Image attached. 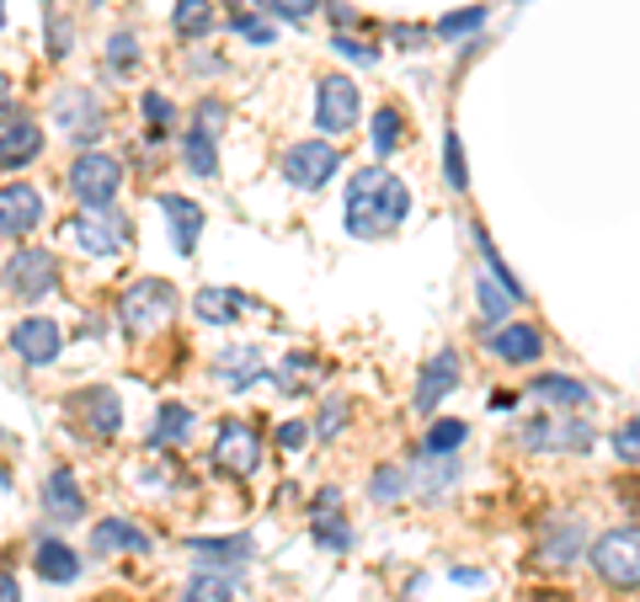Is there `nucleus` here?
<instances>
[{"label": "nucleus", "instance_id": "f257e3e1", "mask_svg": "<svg viewBox=\"0 0 640 602\" xmlns=\"http://www.w3.org/2000/svg\"><path fill=\"white\" fill-rule=\"evenodd\" d=\"M405 213H411V193L400 176L379 171V165H363L353 176V187H347V235L353 241H374V235L396 230L405 224Z\"/></svg>", "mask_w": 640, "mask_h": 602}, {"label": "nucleus", "instance_id": "f03ea898", "mask_svg": "<svg viewBox=\"0 0 640 602\" xmlns=\"http://www.w3.org/2000/svg\"><path fill=\"white\" fill-rule=\"evenodd\" d=\"M171 315H176V288L160 282V278H139L118 299V321L128 336H156Z\"/></svg>", "mask_w": 640, "mask_h": 602}, {"label": "nucleus", "instance_id": "7ed1b4c3", "mask_svg": "<svg viewBox=\"0 0 640 602\" xmlns=\"http://www.w3.org/2000/svg\"><path fill=\"white\" fill-rule=\"evenodd\" d=\"M593 570H598L608 587L636 592V581H640V528L636 522H625V528L603 533L598 544H593Z\"/></svg>", "mask_w": 640, "mask_h": 602}, {"label": "nucleus", "instance_id": "20e7f679", "mask_svg": "<svg viewBox=\"0 0 640 602\" xmlns=\"http://www.w3.org/2000/svg\"><path fill=\"white\" fill-rule=\"evenodd\" d=\"M118 187H123L118 155H107V150L76 155V165H70V193H76V202H85V208H113Z\"/></svg>", "mask_w": 640, "mask_h": 602}, {"label": "nucleus", "instance_id": "39448f33", "mask_svg": "<svg viewBox=\"0 0 640 602\" xmlns=\"http://www.w3.org/2000/svg\"><path fill=\"white\" fill-rule=\"evenodd\" d=\"M336 171H342V155H336L331 139H305V144H294V150L283 155V176H288V187H299V193H320Z\"/></svg>", "mask_w": 640, "mask_h": 602}, {"label": "nucleus", "instance_id": "423d86ee", "mask_svg": "<svg viewBox=\"0 0 640 602\" xmlns=\"http://www.w3.org/2000/svg\"><path fill=\"white\" fill-rule=\"evenodd\" d=\"M54 123L65 128V139H76V144L91 150L102 139V102H96V91H85V85L54 91Z\"/></svg>", "mask_w": 640, "mask_h": 602}, {"label": "nucleus", "instance_id": "0eeeda50", "mask_svg": "<svg viewBox=\"0 0 640 602\" xmlns=\"http://www.w3.org/2000/svg\"><path fill=\"white\" fill-rule=\"evenodd\" d=\"M582 549H587V522L571 518V512H560V518H545L539 539H534V560L550 565V570H565V565H576V560H582Z\"/></svg>", "mask_w": 640, "mask_h": 602}, {"label": "nucleus", "instance_id": "6e6552de", "mask_svg": "<svg viewBox=\"0 0 640 602\" xmlns=\"http://www.w3.org/2000/svg\"><path fill=\"white\" fill-rule=\"evenodd\" d=\"M316 123L320 134H353V123H358V85L347 81V76H320L316 85Z\"/></svg>", "mask_w": 640, "mask_h": 602}, {"label": "nucleus", "instance_id": "1a4fd4ad", "mask_svg": "<svg viewBox=\"0 0 640 602\" xmlns=\"http://www.w3.org/2000/svg\"><path fill=\"white\" fill-rule=\"evenodd\" d=\"M76 241L80 251H91V256H123V245H128V219H123L118 208H80L76 213Z\"/></svg>", "mask_w": 640, "mask_h": 602}, {"label": "nucleus", "instance_id": "9d476101", "mask_svg": "<svg viewBox=\"0 0 640 602\" xmlns=\"http://www.w3.org/2000/svg\"><path fill=\"white\" fill-rule=\"evenodd\" d=\"M54 282H59V262L48 251H38V245H22L5 262V288L16 299H43V293H54Z\"/></svg>", "mask_w": 640, "mask_h": 602}, {"label": "nucleus", "instance_id": "9b49d317", "mask_svg": "<svg viewBox=\"0 0 640 602\" xmlns=\"http://www.w3.org/2000/svg\"><path fill=\"white\" fill-rule=\"evenodd\" d=\"M214 464H219V475H256V464H262V438H256V427H245V421H225L219 427V438H214Z\"/></svg>", "mask_w": 640, "mask_h": 602}, {"label": "nucleus", "instance_id": "f8f14e48", "mask_svg": "<svg viewBox=\"0 0 640 602\" xmlns=\"http://www.w3.org/2000/svg\"><path fill=\"white\" fill-rule=\"evenodd\" d=\"M454 384H459V352H454V347H443V352H433L427 368L416 373V395H411V405H416L422 416H433V410L454 395Z\"/></svg>", "mask_w": 640, "mask_h": 602}, {"label": "nucleus", "instance_id": "ddd939ff", "mask_svg": "<svg viewBox=\"0 0 640 602\" xmlns=\"http://www.w3.org/2000/svg\"><path fill=\"white\" fill-rule=\"evenodd\" d=\"M518 442L534 453H582V448H593V427L576 416L571 421H528Z\"/></svg>", "mask_w": 640, "mask_h": 602}, {"label": "nucleus", "instance_id": "4468645a", "mask_svg": "<svg viewBox=\"0 0 640 602\" xmlns=\"http://www.w3.org/2000/svg\"><path fill=\"white\" fill-rule=\"evenodd\" d=\"M70 410L80 416V432H85V438H118L123 401L113 390H80L76 401H70Z\"/></svg>", "mask_w": 640, "mask_h": 602}, {"label": "nucleus", "instance_id": "2eb2a0df", "mask_svg": "<svg viewBox=\"0 0 640 602\" xmlns=\"http://www.w3.org/2000/svg\"><path fill=\"white\" fill-rule=\"evenodd\" d=\"M59 347H65V331L54 321H43V315H33V321H22L11 331V352L22 362H33V368H48L59 358Z\"/></svg>", "mask_w": 640, "mask_h": 602}, {"label": "nucleus", "instance_id": "dca6fc26", "mask_svg": "<svg viewBox=\"0 0 640 602\" xmlns=\"http://www.w3.org/2000/svg\"><path fill=\"white\" fill-rule=\"evenodd\" d=\"M43 155V128L33 118H11V107L0 113V165L16 171V165L38 161Z\"/></svg>", "mask_w": 640, "mask_h": 602}, {"label": "nucleus", "instance_id": "f3484780", "mask_svg": "<svg viewBox=\"0 0 640 602\" xmlns=\"http://www.w3.org/2000/svg\"><path fill=\"white\" fill-rule=\"evenodd\" d=\"M38 224H43L38 187H27V182L0 187V235H27V230H38Z\"/></svg>", "mask_w": 640, "mask_h": 602}, {"label": "nucleus", "instance_id": "a211bd4d", "mask_svg": "<svg viewBox=\"0 0 640 602\" xmlns=\"http://www.w3.org/2000/svg\"><path fill=\"white\" fill-rule=\"evenodd\" d=\"M214 379H219L230 395H245L251 384L267 379V368H262V358H256V347H225V352L214 358Z\"/></svg>", "mask_w": 640, "mask_h": 602}, {"label": "nucleus", "instance_id": "6ab92c4d", "mask_svg": "<svg viewBox=\"0 0 640 602\" xmlns=\"http://www.w3.org/2000/svg\"><path fill=\"white\" fill-rule=\"evenodd\" d=\"M118 549H128V555H150V533L134 528L128 518L96 522V528H91V555H118Z\"/></svg>", "mask_w": 640, "mask_h": 602}, {"label": "nucleus", "instance_id": "aec40b11", "mask_svg": "<svg viewBox=\"0 0 640 602\" xmlns=\"http://www.w3.org/2000/svg\"><path fill=\"white\" fill-rule=\"evenodd\" d=\"M160 213L171 219V241L182 256H193V245L203 235V208L193 198H182V193H160Z\"/></svg>", "mask_w": 640, "mask_h": 602}, {"label": "nucleus", "instance_id": "412c9836", "mask_svg": "<svg viewBox=\"0 0 640 602\" xmlns=\"http://www.w3.org/2000/svg\"><path fill=\"white\" fill-rule=\"evenodd\" d=\"M33 570H38L43 581H54V587H70V581H80V555L65 544V539H43L38 555H33Z\"/></svg>", "mask_w": 640, "mask_h": 602}, {"label": "nucleus", "instance_id": "4be33fe9", "mask_svg": "<svg viewBox=\"0 0 640 602\" xmlns=\"http://www.w3.org/2000/svg\"><path fill=\"white\" fill-rule=\"evenodd\" d=\"M43 507H48V518H59V522H80L85 518V496H80V485L76 475L59 464L54 475H48V485H43Z\"/></svg>", "mask_w": 640, "mask_h": 602}, {"label": "nucleus", "instance_id": "5701e85b", "mask_svg": "<svg viewBox=\"0 0 640 602\" xmlns=\"http://www.w3.org/2000/svg\"><path fill=\"white\" fill-rule=\"evenodd\" d=\"M491 352L502 362H534L545 352V336H539L534 325H502V331L491 336Z\"/></svg>", "mask_w": 640, "mask_h": 602}, {"label": "nucleus", "instance_id": "b1692460", "mask_svg": "<svg viewBox=\"0 0 640 602\" xmlns=\"http://www.w3.org/2000/svg\"><path fill=\"white\" fill-rule=\"evenodd\" d=\"M240 310H245V299L236 288H198V299H193V315L208 325H230Z\"/></svg>", "mask_w": 640, "mask_h": 602}, {"label": "nucleus", "instance_id": "393cba45", "mask_svg": "<svg viewBox=\"0 0 640 602\" xmlns=\"http://www.w3.org/2000/svg\"><path fill=\"white\" fill-rule=\"evenodd\" d=\"M528 390H534V401L571 405V410H576V405H587V384H582V379H565V373H539Z\"/></svg>", "mask_w": 640, "mask_h": 602}, {"label": "nucleus", "instance_id": "a878e982", "mask_svg": "<svg viewBox=\"0 0 640 602\" xmlns=\"http://www.w3.org/2000/svg\"><path fill=\"white\" fill-rule=\"evenodd\" d=\"M214 0H176L171 5V27L182 33V38H203V33H214Z\"/></svg>", "mask_w": 640, "mask_h": 602}, {"label": "nucleus", "instance_id": "bb28decb", "mask_svg": "<svg viewBox=\"0 0 640 602\" xmlns=\"http://www.w3.org/2000/svg\"><path fill=\"white\" fill-rule=\"evenodd\" d=\"M182 161H187V171L203 176V182H214V176H219V150H214V139L198 134V128L182 139Z\"/></svg>", "mask_w": 640, "mask_h": 602}, {"label": "nucleus", "instance_id": "cd10ccee", "mask_svg": "<svg viewBox=\"0 0 640 602\" xmlns=\"http://www.w3.org/2000/svg\"><path fill=\"white\" fill-rule=\"evenodd\" d=\"M187 555L214 565H240L251 555V539H187Z\"/></svg>", "mask_w": 640, "mask_h": 602}, {"label": "nucleus", "instance_id": "c85d7f7f", "mask_svg": "<svg viewBox=\"0 0 640 602\" xmlns=\"http://www.w3.org/2000/svg\"><path fill=\"white\" fill-rule=\"evenodd\" d=\"M156 442H187L193 438V410L182 401H165L160 405V416H156V432H150Z\"/></svg>", "mask_w": 640, "mask_h": 602}, {"label": "nucleus", "instance_id": "c756f323", "mask_svg": "<svg viewBox=\"0 0 640 602\" xmlns=\"http://www.w3.org/2000/svg\"><path fill=\"white\" fill-rule=\"evenodd\" d=\"M476 299H480V315H485V321H507V310L518 304L502 282H491L485 273H480V282H476Z\"/></svg>", "mask_w": 640, "mask_h": 602}, {"label": "nucleus", "instance_id": "7c9ffc66", "mask_svg": "<svg viewBox=\"0 0 640 602\" xmlns=\"http://www.w3.org/2000/svg\"><path fill=\"white\" fill-rule=\"evenodd\" d=\"M443 176H448V187H454V193H465V187H470V171H465V144H459V134H454V128L443 134Z\"/></svg>", "mask_w": 640, "mask_h": 602}, {"label": "nucleus", "instance_id": "2f4dec72", "mask_svg": "<svg viewBox=\"0 0 640 602\" xmlns=\"http://www.w3.org/2000/svg\"><path fill=\"white\" fill-rule=\"evenodd\" d=\"M400 134H405V118H400L396 107H379V113H374V134H368V139H374V150H379V155H390V150L400 144Z\"/></svg>", "mask_w": 640, "mask_h": 602}, {"label": "nucleus", "instance_id": "473e14b6", "mask_svg": "<svg viewBox=\"0 0 640 602\" xmlns=\"http://www.w3.org/2000/svg\"><path fill=\"white\" fill-rule=\"evenodd\" d=\"M465 432H470L465 421H433L427 438H422V453H454V448L465 442Z\"/></svg>", "mask_w": 640, "mask_h": 602}, {"label": "nucleus", "instance_id": "72a5a7b5", "mask_svg": "<svg viewBox=\"0 0 640 602\" xmlns=\"http://www.w3.org/2000/svg\"><path fill=\"white\" fill-rule=\"evenodd\" d=\"M182 602H236V592H230L225 576H193L187 592H182Z\"/></svg>", "mask_w": 640, "mask_h": 602}, {"label": "nucleus", "instance_id": "f704fd0d", "mask_svg": "<svg viewBox=\"0 0 640 602\" xmlns=\"http://www.w3.org/2000/svg\"><path fill=\"white\" fill-rule=\"evenodd\" d=\"M485 5H470V11H454V16H443L438 22V38H465V33H476V27H485Z\"/></svg>", "mask_w": 640, "mask_h": 602}, {"label": "nucleus", "instance_id": "c9c22d12", "mask_svg": "<svg viewBox=\"0 0 640 602\" xmlns=\"http://www.w3.org/2000/svg\"><path fill=\"white\" fill-rule=\"evenodd\" d=\"M316 544H325V549H353V528L336 518V512H325V518H316Z\"/></svg>", "mask_w": 640, "mask_h": 602}, {"label": "nucleus", "instance_id": "e433bc0d", "mask_svg": "<svg viewBox=\"0 0 640 602\" xmlns=\"http://www.w3.org/2000/svg\"><path fill=\"white\" fill-rule=\"evenodd\" d=\"M368 496H374V501H396V496H405V470L385 464V470L368 481Z\"/></svg>", "mask_w": 640, "mask_h": 602}, {"label": "nucleus", "instance_id": "4c0bfd02", "mask_svg": "<svg viewBox=\"0 0 640 602\" xmlns=\"http://www.w3.org/2000/svg\"><path fill=\"white\" fill-rule=\"evenodd\" d=\"M48 54H54V59L76 54V27H70L59 11H48Z\"/></svg>", "mask_w": 640, "mask_h": 602}, {"label": "nucleus", "instance_id": "58836bf2", "mask_svg": "<svg viewBox=\"0 0 640 602\" xmlns=\"http://www.w3.org/2000/svg\"><path fill=\"white\" fill-rule=\"evenodd\" d=\"M342 421H347V401H342V395H325V410H320L316 432L320 438H336V432H342Z\"/></svg>", "mask_w": 640, "mask_h": 602}, {"label": "nucleus", "instance_id": "ea45409f", "mask_svg": "<svg viewBox=\"0 0 640 602\" xmlns=\"http://www.w3.org/2000/svg\"><path fill=\"white\" fill-rule=\"evenodd\" d=\"M107 59H113V70H134V65H139V43H134V33H118V38L107 43Z\"/></svg>", "mask_w": 640, "mask_h": 602}, {"label": "nucleus", "instance_id": "a19ab883", "mask_svg": "<svg viewBox=\"0 0 640 602\" xmlns=\"http://www.w3.org/2000/svg\"><path fill=\"white\" fill-rule=\"evenodd\" d=\"M193 128L208 134V139H219V128H225V102H214V96H208V102L198 107V123H193Z\"/></svg>", "mask_w": 640, "mask_h": 602}, {"label": "nucleus", "instance_id": "79ce46f5", "mask_svg": "<svg viewBox=\"0 0 640 602\" xmlns=\"http://www.w3.org/2000/svg\"><path fill=\"white\" fill-rule=\"evenodd\" d=\"M316 5H320V0H267V11H278L283 22H305Z\"/></svg>", "mask_w": 640, "mask_h": 602}, {"label": "nucleus", "instance_id": "37998d69", "mask_svg": "<svg viewBox=\"0 0 640 602\" xmlns=\"http://www.w3.org/2000/svg\"><path fill=\"white\" fill-rule=\"evenodd\" d=\"M230 27H236L240 38H251V43H273V27H267V22H256V16H230Z\"/></svg>", "mask_w": 640, "mask_h": 602}, {"label": "nucleus", "instance_id": "c03bdc74", "mask_svg": "<svg viewBox=\"0 0 640 602\" xmlns=\"http://www.w3.org/2000/svg\"><path fill=\"white\" fill-rule=\"evenodd\" d=\"M614 453L625 459V464H636L640 459V442H636V421H625L619 432H614Z\"/></svg>", "mask_w": 640, "mask_h": 602}, {"label": "nucleus", "instance_id": "a18cd8bd", "mask_svg": "<svg viewBox=\"0 0 640 602\" xmlns=\"http://www.w3.org/2000/svg\"><path fill=\"white\" fill-rule=\"evenodd\" d=\"M139 113L150 123H171V102H165L160 91H145V96H139Z\"/></svg>", "mask_w": 640, "mask_h": 602}, {"label": "nucleus", "instance_id": "49530a36", "mask_svg": "<svg viewBox=\"0 0 640 602\" xmlns=\"http://www.w3.org/2000/svg\"><path fill=\"white\" fill-rule=\"evenodd\" d=\"M336 54H342V59H353V65H374V59H379V54H374L368 43H358V38H336Z\"/></svg>", "mask_w": 640, "mask_h": 602}, {"label": "nucleus", "instance_id": "de8ad7c7", "mask_svg": "<svg viewBox=\"0 0 640 602\" xmlns=\"http://www.w3.org/2000/svg\"><path fill=\"white\" fill-rule=\"evenodd\" d=\"M305 438H310V427H299V421H283V427H278L283 448H305Z\"/></svg>", "mask_w": 640, "mask_h": 602}, {"label": "nucleus", "instance_id": "09e8293b", "mask_svg": "<svg viewBox=\"0 0 640 602\" xmlns=\"http://www.w3.org/2000/svg\"><path fill=\"white\" fill-rule=\"evenodd\" d=\"M396 43L400 48H427V33L422 27H396Z\"/></svg>", "mask_w": 640, "mask_h": 602}, {"label": "nucleus", "instance_id": "8fccbe9b", "mask_svg": "<svg viewBox=\"0 0 640 602\" xmlns=\"http://www.w3.org/2000/svg\"><path fill=\"white\" fill-rule=\"evenodd\" d=\"M0 602H22V587H16L11 570H0Z\"/></svg>", "mask_w": 640, "mask_h": 602}, {"label": "nucleus", "instance_id": "3c124183", "mask_svg": "<svg viewBox=\"0 0 640 602\" xmlns=\"http://www.w3.org/2000/svg\"><path fill=\"white\" fill-rule=\"evenodd\" d=\"M331 22H336V27H353L358 16H353V5H347V0H331Z\"/></svg>", "mask_w": 640, "mask_h": 602}, {"label": "nucleus", "instance_id": "603ef678", "mask_svg": "<svg viewBox=\"0 0 640 602\" xmlns=\"http://www.w3.org/2000/svg\"><path fill=\"white\" fill-rule=\"evenodd\" d=\"M336 501H342V490H320V496H316V512H320V507H325V512H331V507H336Z\"/></svg>", "mask_w": 640, "mask_h": 602}, {"label": "nucleus", "instance_id": "864d4df0", "mask_svg": "<svg viewBox=\"0 0 640 602\" xmlns=\"http://www.w3.org/2000/svg\"><path fill=\"white\" fill-rule=\"evenodd\" d=\"M5 107H11V76L0 70V113H5Z\"/></svg>", "mask_w": 640, "mask_h": 602}, {"label": "nucleus", "instance_id": "5fc2aeb1", "mask_svg": "<svg viewBox=\"0 0 640 602\" xmlns=\"http://www.w3.org/2000/svg\"><path fill=\"white\" fill-rule=\"evenodd\" d=\"M523 602H571V598H560V592H534V598H523Z\"/></svg>", "mask_w": 640, "mask_h": 602}, {"label": "nucleus", "instance_id": "6e6d98bb", "mask_svg": "<svg viewBox=\"0 0 640 602\" xmlns=\"http://www.w3.org/2000/svg\"><path fill=\"white\" fill-rule=\"evenodd\" d=\"M91 5H102V0H91Z\"/></svg>", "mask_w": 640, "mask_h": 602}, {"label": "nucleus", "instance_id": "4d7b16f0", "mask_svg": "<svg viewBox=\"0 0 640 602\" xmlns=\"http://www.w3.org/2000/svg\"><path fill=\"white\" fill-rule=\"evenodd\" d=\"M0 22H5V11H0Z\"/></svg>", "mask_w": 640, "mask_h": 602}]
</instances>
